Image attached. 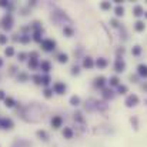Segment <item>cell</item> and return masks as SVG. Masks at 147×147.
Instances as JSON below:
<instances>
[{"label":"cell","instance_id":"f546056e","mask_svg":"<svg viewBox=\"0 0 147 147\" xmlns=\"http://www.w3.org/2000/svg\"><path fill=\"white\" fill-rule=\"evenodd\" d=\"M64 32H66V33H67V34H71V33H73V32H71V30H70V29H64Z\"/></svg>","mask_w":147,"mask_h":147},{"label":"cell","instance_id":"1f68e13d","mask_svg":"<svg viewBox=\"0 0 147 147\" xmlns=\"http://www.w3.org/2000/svg\"><path fill=\"white\" fill-rule=\"evenodd\" d=\"M4 97V94H3V92H0V98H3Z\"/></svg>","mask_w":147,"mask_h":147},{"label":"cell","instance_id":"83f0119b","mask_svg":"<svg viewBox=\"0 0 147 147\" xmlns=\"http://www.w3.org/2000/svg\"><path fill=\"white\" fill-rule=\"evenodd\" d=\"M73 73L77 74V73H79V67H73Z\"/></svg>","mask_w":147,"mask_h":147},{"label":"cell","instance_id":"44dd1931","mask_svg":"<svg viewBox=\"0 0 147 147\" xmlns=\"http://www.w3.org/2000/svg\"><path fill=\"white\" fill-rule=\"evenodd\" d=\"M37 136L40 139H43V140H47V133L46 131H37Z\"/></svg>","mask_w":147,"mask_h":147},{"label":"cell","instance_id":"d6a6232c","mask_svg":"<svg viewBox=\"0 0 147 147\" xmlns=\"http://www.w3.org/2000/svg\"><path fill=\"white\" fill-rule=\"evenodd\" d=\"M143 90H147V84H143Z\"/></svg>","mask_w":147,"mask_h":147},{"label":"cell","instance_id":"9c48e42d","mask_svg":"<svg viewBox=\"0 0 147 147\" xmlns=\"http://www.w3.org/2000/svg\"><path fill=\"white\" fill-rule=\"evenodd\" d=\"M103 97L104 98H113L114 97V92L111 89H103Z\"/></svg>","mask_w":147,"mask_h":147},{"label":"cell","instance_id":"4fadbf2b","mask_svg":"<svg viewBox=\"0 0 147 147\" xmlns=\"http://www.w3.org/2000/svg\"><path fill=\"white\" fill-rule=\"evenodd\" d=\"M0 126H4L6 129H11V126H13V123H11V120H7V119H3V120H0Z\"/></svg>","mask_w":147,"mask_h":147},{"label":"cell","instance_id":"277c9868","mask_svg":"<svg viewBox=\"0 0 147 147\" xmlns=\"http://www.w3.org/2000/svg\"><path fill=\"white\" fill-rule=\"evenodd\" d=\"M94 84H96V87L103 89V87H104V84H106V79H104L103 76H98V77L94 79Z\"/></svg>","mask_w":147,"mask_h":147},{"label":"cell","instance_id":"836d02e7","mask_svg":"<svg viewBox=\"0 0 147 147\" xmlns=\"http://www.w3.org/2000/svg\"><path fill=\"white\" fill-rule=\"evenodd\" d=\"M144 14H146V17H147V11H146V13H144Z\"/></svg>","mask_w":147,"mask_h":147},{"label":"cell","instance_id":"6da1fadb","mask_svg":"<svg viewBox=\"0 0 147 147\" xmlns=\"http://www.w3.org/2000/svg\"><path fill=\"white\" fill-rule=\"evenodd\" d=\"M139 101H140V98H139L137 94H130V96H127V98H126L124 103H126L127 107H134V106L139 104Z\"/></svg>","mask_w":147,"mask_h":147},{"label":"cell","instance_id":"8992f818","mask_svg":"<svg viewBox=\"0 0 147 147\" xmlns=\"http://www.w3.org/2000/svg\"><path fill=\"white\" fill-rule=\"evenodd\" d=\"M54 46H56V43L53 40H45L43 42V49L45 50H53Z\"/></svg>","mask_w":147,"mask_h":147},{"label":"cell","instance_id":"2e32d148","mask_svg":"<svg viewBox=\"0 0 147 147\" xmlns=\"http://www.w3.org/2000/svg\"><path fill=\"white\" fill-rule=\"evenodd\" d=\"M131 53H133V56H140V53H142V47H140V46H134V47L131 49Z\"/></svg>","mask_w":147,"mask_h":147},{"label":"cell","instance_id":"e0dca14e","mask_svg":"<svg viewBox=\"0 0 147 147\" xmlns=\"http://www.w3.org/2000/svg\"><path fill=\"white\" fill-rule=\"evenodd\" d=\"M119 93H120V94H126V93H127V86L119 84Z\"/></svg>","mask_w":147,"mask_h":147},{"label":"cell","instance_id":"8fae6325","mask_svg":"<svg viewBox=\"0 0 147 147\" xmlns=\"http://www.w3.org/2000/svg\"><path fill=\"white\" fill-rule=\"evenodd\" d=\"M54 90H56L59 94H61V93H64L66 86H64V84H61V83H56V84H54Z\"/></svg>","mask_w":147,"mask_h":147},{"label":"cell","instance_id":"7a4b0ae2","mask_svg":"<svg viewBox=\"0 0 147 147\" xmlns=\"http://www.w3.org/2000/svg\"><path fill=\"white\" fill-rule=\"evenodd\" d=\"M114 70H116L117 73H123V71L126 70V63H124L123 60L117 59L116 63H114Z\"/></svg>","mask_w":147,"mask_h":147},{"label":"cell","instance_id":"9a60e30c","mask_svg":"<svg viewBox=\"0 0 147 147\" xmlns=\"http://www.w3.org/2000/svg\"><path fill=\"white\" fill-rule=\"evenodd\" d=\"M119 84H120V79L117 76L110 77V86H119Z\"/></svg>","mask_w":147,"mask_h":147},{"label":"cell","instance_id":"52a82bcc","mask_svg":"<svg viewBox=\"0 0 147 147\" xmlns=\"http://www.w3.org/2000/svg\"><path fill=\"white\" fill-rule=\"evenodd\" d=\"M134 29H136V32H143V30L146 29V24H144V22H142V20H137V22L134 23Z\"/></svg>","mask_w":147,"mask_h":147},{"label":"cell","instance_id":"4316f807","mask_svg":"<svg viewBox=\"0 0 147 147\" xmlns=\"http://www.w3.org/2000/svg\"><path fill=\"white\" fill-rule=\"evenodd\" d=\"M6 54H7V56H11V54H13V49H11V47L6 49Z\"/></svg>","mask_w":147,"mask_h":147},{"label":"cell","instance_id":"7c38bea8","mask_svg":"<svg viewBox=\"0 0 147 147\" xmlns=\"http://www.w3.org/2000/svg\"><path fill=\"white\" fill-rule=\"evenodd\" d=\"M51 124H53L54 129H59V127L61 126V117H54V119L51 120Z\"/></svg>","mask_w":147,"mask_h":147},{"label":"cell","instance_id":"ba28073f","mask_svg":"<svg viewBox=\"0 0 147 147\" xmlns=\"http://www.w3.org/2000/svg\"><path fill=\"white\" fill-rule=\"evenodd\" d=\"M83 66H84L86 69H92V67L94 66V63H93V59H92V57H86V59L83 60Z\"/></svg>","mask_w":147,"mask_h":147},{"label":"cell","instance_id":"7402d4cb","mask_svg":"<svg viewBox=\"0 0 147 147\" xmlns=\"http://www.w3.org/2000/svg\"><path fill=\"white\" fill-rule=\"evenodd\" d=\"M59 61L60 63H66L67 61V54H60L59 56Z\"/></svg>","mask_w":147,"mask_h":147},{"label":"cell","instance_id":"5b68a950","mask_svg":"<svg viewBox=\"0 0 147 147\" xmlns=\"http://www.w3.org/2000/svg\"><path fill=\"white\" fill-rule=\"evenodd\" d=\"M133 14H134L136 17H140V16L144 14V9H143L142 6H134V7H133Z\"/></svg>","mask_w":147,"mask_h":147},{"label":"cell","instance_id":"4dcf8cb0","mask_svg":"<svg viewBox=\"0 0 147 147\" xmlns=\"http://www.w3.org/2000/svg\"><path fill=\"white\" fill-rule=\"evenodd\" d=\"M130 80H131V82H136L137 77H136V76H130Z\"/></svg>","mask_w":147,"mask_h":147},{"label":"cell","instance_id":"d4e9b609","mask_svg":"<svg viewBox=\"0 0 147 147\" xmlns=\"http://www.w3.org/2000/svg\"><path fill=\"white\" fill-rule=\"evenodd\" d=\"M110 23H111V26H113V27H119V22H117V20H114V19H113Z\"/></svg>","mask_w":147,"mask_h":147},{"label":"cell","instance_id":"ffe728a7","mask_svg":"<svg viewBox=\"0 0 147 147\" xmlns=\"http://www.w3.org/2000/svg\"><path fill=\"white\" fill-rule=\"evenodd\" d=\"M110 7H111V4H110L109 1H104V3H101V9H103V10H110Z\"/></svg>","mask_w":147,"mask_h":147},{"label":"cell","instance_id":"f1b7e54d","mask_svg":"<svg viewBox=\"0 0 147 147\" xmlns=\"http://www.w3.org/2000/svg\"><path fill=\"white\" fill-rule=\"evenodd\" d=\"M45 93H46V97H50V96H51V92H50V90H46Z\"/></svg>","mask_w":147,"mask_h":147},{"label":"cell","instance_id":"e575fe53","mask_svg":"<svg viewBox=\"0 0 147 147\" xmlns=\"http://www.w3.org/2000/svg\"><path fill=\"white\" fill-rule=\"evenodd\" d=\"M0 66H1V60H0Z\"/></svg>","mask_w":147,"mask_h":147},{"label":"cell","instance_id":"603a6c76","mask_svg":"<svg viewBox=\"0 0 147 147\" xmlns=\"http://www.w3.org/2000/svg\"><path fill=\"white\" fill-rule=\"evenodd\" d=\"M42 69H43L45 71H49L50 64H49V63H47V61H45V63H42Z\"/></svg>","mask_w":147,"mask_h":147},{"label":"cell","instance_id":"5bb4252c","mask_svg":"<svg viewBox=\"0 0 147 147\" xmlns=\"http://www.w3.org/2000/svg\"><path fill=\"white\" fill-rule=\"evenodd\" d=\"M114 11H116V16H117V17H120V16H123V14H124V7L119 4V6L114 9Z\"/></svg>","mask_w":147,"mask_h":147},{"label":"cell","instance_id":"3957f363","mask_svg":"<svg viewBox=\"0 0 147 147\" xmlns=\"http://www.w3.org/2000/svg\"><path fill=\"white\" fill-rule=\"evenodd\" d=\"M137 73H139V76H142V77L147 79V64H139V67H137Z\"/></svg>","mask_w":147,"mask_h":147},{"label":"cell","instance_id":"cb8c5ba5","mask_svg":"<svg viewBox=\"0 0 147 147\" xmlns=\"http://www.w3.org/2000/svg\"><path fill=\"white\" fill-rule=\"evenodd\" d=\"M6 106L11 107V106H13V100H11V98H6Z\"/></svg>","mask_w":147,"mask_h":147},{"label":"cell","instance_id":"484cf974","mask_svg":"<svg viewBox=\"0 0 147 147\" xmlns=\"http://www.w3.org/2000/svg\"><path fill=\"white\" fill-rule=\"evenodd\" d=\"M6 42H7V37H6V36H3V34H1V36H0V43H1V45H3V43H6Z\"/></svg>","mask_w":147,"mask_h":147},{"label":"cell","instance_id":"d6986e66","mask_svg":"<svg viewBox=\"0 0 147 147\" xmlns=\"http://www.w3.org/2000/svg\"><path fill=\"white\" fill-rule=\"evenodd\" d=\"M70 103H71L73 106H77V104L80 103V98H79V97H76V96H73V97L70 98Z\"/></svg>","mask_w":147,"mask_h":147},{"label":"cell","instance_id":"30bf717a","mask_svg":"<svg viewBox=\"0 0 147 147\" xmlns=\"http://www.w3.org/2000/svg\"><path fill=\"white\" fill-rule=\"evenodd\" d=\"M96 66H97L98 69H104L106 66H107V60L106 59H103V57H100L96 60Z\"/></svg>","mask_w":147,"mask_h":147},{"label":"cell","instance_id":"ac0fdd59","mask_svg":"<svg viewBox=\"0 0 147 147\" xmlns=\"http://www.w3.org/2000/svg\"><path fill=\"white\" fill-rule=\"evenodd\" d=\"M63 134L67 137V139H70L71 136H73V131L70 130V129H64V131H63Z\"/></svg>","mask_w":147,"mask_h":147}]
</instances>
